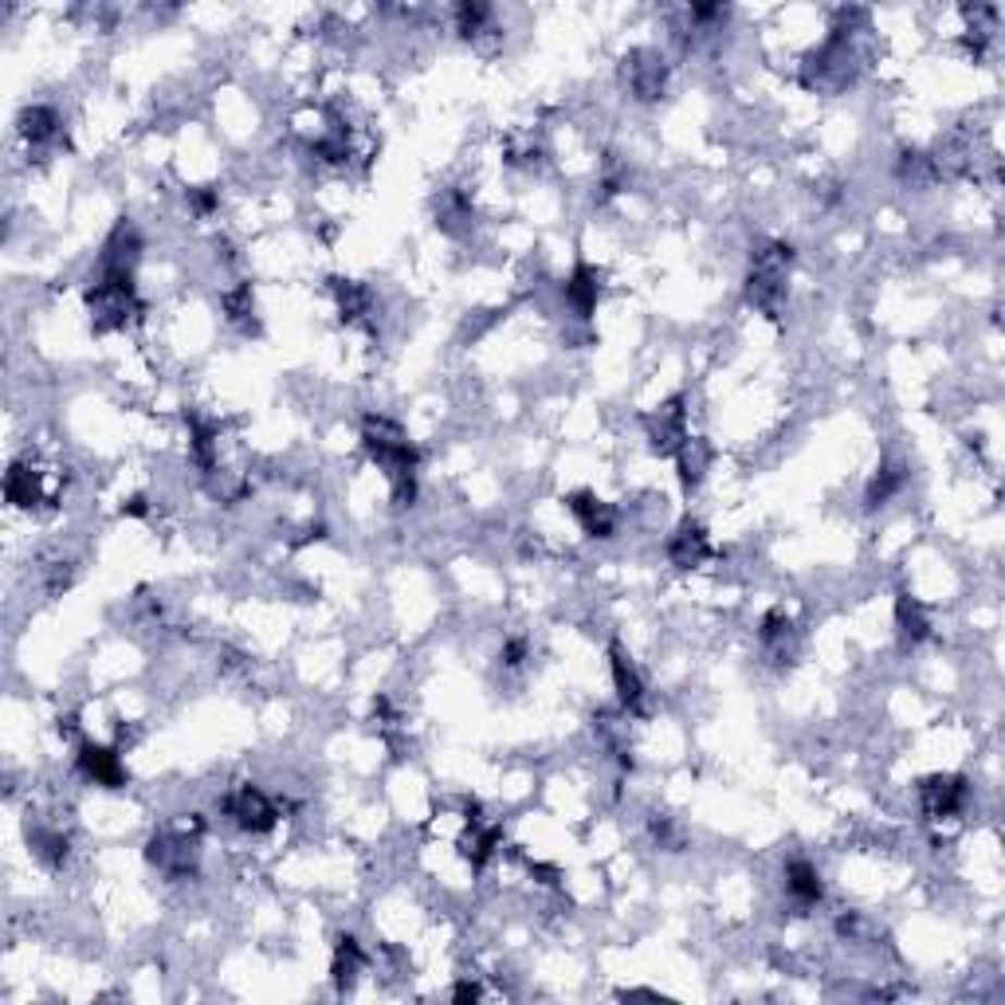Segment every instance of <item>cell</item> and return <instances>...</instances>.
<instances>
[{
    "label": "cell",
    "mask_w": 1005,
    "mask_h": 1005,
    "mask_svg": "<svg viewBox=\"0 0 1005 1005\" xmlns=\"http://www.w3.org/2000/svg\"><path fill=\"white\" fill-rule=\"evenodd\" d=\"M362 444L370 460L377 463L389 480V492L397 507H412L417 499V468H421V452L412 448L405 429L389 417H365L362 421Z\"/></svg>",
    "instance_id": "cell-1"
},
{
    "label": "cell",
    "mask_w": 1005,
    "mask_h": 1005,
    "mask_svg": "<svg viewBox=\"0 0 1005 1005\" xmlns=\"http://www.w3.org/2000/svg\"><path fill=\"white\" fill-rule=\"evenodd\" d=\"M790 268H794V248L782 240H766L754 248L750 272H746V302L758 307L766 319H778L790 291Z\"/></svg>",
    "instance_id": "cell-2"
},
{
    "label": "cell",
    "mask_w": 1005,
    "mask_h": 1005,
    "mask_svg": "<svg viewBox=\"0 0 1005 1005\" xmlns=\"http://www.w3.org/2000/svg\"><path fill=\"white\" fill-rule=\"evenodd\" d=\"M87 311L95 331H122L141 314V302L134 295V272L122 268H99L95 283L87 287Z\"/></svg>",
    "instance_id": "cell-3"
},
{
    "label": "cell",
    "mask_w": 1005,
    "mask_h": 1005,
    "mask_svg": "<svg viewBox=\"0 0 1005 1005\" xmlns=\"http://www.w3.org/2000/svg\"><path fill=\"white\" fill-rule=\"evenodd\" d=\"M146 860L161 876H170V880H189V876H197V865H201V848H197V836H189L185 829H165V833L150 836Z\"/></svg>",
    "instance_id": "cell-4"
},
{
    "label": "cell",
    "mask_w": 1005,
    "mask_h": 1005,
    "mask_svg": "<svg viewBox=\"0 0 1005 1005\" xmlns=\"http://www.w3.org/2000/svg\"><path fill=\"white\" fill-rule=\"evenodd\" d=\"M221 809L240 824L244 833H256V836L272 833L275 824H280V805L263 794L260 785H248V782L236 785V790L221 802Z\"/></svg>",
    "instance_id": "cell-5"
},
{
    "label": "cell",
    "mask_w": 1005,
    "mask_h": 1005,
    "mask_svg": "<svg viewBox=\"0 0 1005 1005\" xmlns=\"http://www.w3.org/2000/svg\"><path fill=\"white\" fill-rule=\"evenodd\" d=\"M621 75H624V87H629L633 99H641V102H656L663 95V87H668V67H663V60L653 48L629 51L621 63Z\"/></svg>",
    "instance_id": "cell-6"
},
{
    "label": "cell",
    "mask_w": 1005,
    "mask_h": 1005,
    "mask_svg": "<svg viewBox=\"0 0 1005 1005\" xmlns=\"http://www.w3.org/2000/svg\"><path fill=\"white\" fill-rule=\"evenodd\" d=\"M966 797H970V785H966V778H958V774L927 778V782L919 785V805H923V814L931 817V821L958 817L966 809Z\"/></svg>",
    "instance_id": "cell-7"
},
{
    "label": "cell",
    "mask_w": 1005,
    "mask_h": 1005,
    "mask_svg": "<svg viewBox=\"0 0 1005 1005\" xmlns=\"http://www.w3.org/2000/svg\"><path fill=\"white\" fill-rule=\"evenodd\" d=\"M687 409H684V397H672V401H663L660 409L648 417V441H653L656 452L663 456H675L680 448H684L687 441Z\"/></svg>",
    "instance_id": "cell-8"
},
{
    "label": "cell",
    "mask_w": 1005,
    "mask_h": 1005,
    "mask_svg": "<svg viewBox=\"0 0 1005 1005\" xmlns=\"http://www.w3.org/2000/svg\"><path fill=\"white\" fill-rule=\"evenodd\" d=\"M609 675H613V687H617V699H621V707L629 715H644L648 707H644V699H648V687H644L641 672H636L633 656L624 653L621 644H609Z\"/></svg>",
    "instance_id": "cell-9"
},
{
    "label": "cell",
    "mask_w": 1005,
    "mask_h": 1005,
    "mask_svg": "<svg viewBox=\"0 0 1005 1005\" xmlns=\"http://www.w3.org/2000/svg\"><path fill=\"white\" fill-rule=\"evenodd\" d=\"M75 766H79V774L87 782L102 785V790H122L126 785V766H122L119 750H111V746L83 743L79 754H75Z\"/></svg>",
    "instance_id": "cell-10"
},
{
    "label": "cell",
    "mask_w": 1005,
    "mask_h": 1005,
    "mask_svg": "<svg viewBox=\"0 0 1005 1005\" xmlns=\"http://www.w3.org/2000/svg\"><path fill=\"white\" fill-rule=\"evenodd\" d=\"M4 495H9V502L12 507H21V511H32V507H40V502L51 499L48 483H44V472L32 460L12 463L9 475H4Z\"/></svg>",
    "instance_id": "cell-11"
},
{
    "label": "cell",
    "mask_w": 1005,
    "mask_h": 1005,
    "mask_svg": "<svg viewBox=\"0 0 1005 1005\" xmlns=\"http://www.w3.org/2000/svg\"><path fill=\"white\" fill-rule=\"evenodd\" d=\"M668 558H672L675 570H699V566L711 558V538L695 519H684L675 526L672 538H668Z\"/></svg>",
    "instance_id": "cell-12"
},
{
    "label": "cell",
    "mask_w": 1005,
    "mask_h": 1005,
    "mask_svg": "<svg viewBox=\"0 0 1005 1005\" xmlns=\"http://www.w3.org/2000/svg\"><path fill=\"white\" fill-rule=\"evenodd\" d=\"M566 507H570V514L578 519V526H582L590 538H613V531H617L613 502L597 499L594 492H573L570 499H566Z\"/></svg>",
    "instance_id": "cell-13"
},
{
    "label": "cell",
    "mask_w": 1005,
    "mask_h": 1005,
    "mask_svg": "<svg viewBox=\"0 0 1005 1005\" xmlns=\"http://www.w3.org/2000/svg\"><path fill=\"white\" fill-rule=\"evenodd\" d=\"M16 131L28 146L44 150V146H55L63 138V122L51 107H24L21 119H16Z\"/></svg>",
    "instance_id": "cell-14"
},
{
    "label": "cell",
    "mask_w": 1005,
    "mask_h": 1005,
    "mask_svg": "<svg viewBox=\"0 0 1005 1005\" xmlns=\"http://www.w3.org/2000/svg\"><path fill=\"white\" fill-rule=\"evenodd\" d=\"M562 295H566V302L573 307V314L590 319V314L597 311V299H601V272L590 268V263H578L573 275L566 280Z\"/></svg>",
    "instance_id": "cell-15"
},
{
    "label": "cell",
    "mask_w": 1005,
    "mask_h": 1005,
    "mask_svg": "<svg viewBox=\"0 0 1005 1005\" xmlns=\"http://www.w3.org/2000/svg\"><path fill=\"white\" fill-rule=\"evenodd\" d=\"M785 895H790L797 907H817L824 895L821 872H817L809 860H790V865H785Z\"/></svg>",
    "instance_id": "cell-16"
},
{
    "label": "cell",
    "mask_w": 1005,
    "mask_h": 1005,
    "mask_svg": "<svg viewBox=\"0 0 1005 1005\" xmlns=\"http://www.w3.org/2000/svg\"><path fill=\"white\" fill-rule=\"evenodd\" d=\"M499 841H502V833H499V824H492V821H483L480 817V809H475V817H472V824H468V836H463V860L480 872L487 860L495 856V848H499Z\"/></svg>",
    "instance_id": "cell-17"
},
{
    "label": "cell",
    "mask_w": 1005,
    "mask_h": 1005,
    "mask_svg": "<svg viewBox=\"0 0 1005 1005\" xmlns=\"http://www.w3.org/2000/svg\"><path fill=\"white\" fill-rule=\"evenodd\" d=\"M331 295L338 302L343 322H365L373 314V295L365 283L358 280H331Z\"/></svg>",
    "instance_id": "cell-18"
},
{
    "label": "cell",
    "mask_w": 1005,
    "mask_h": 1005,
    "mask_svg": "<svg viewBox=\"0 0 1005 1005\" xmlns=\"http://www.w3.org/2000/svg\"><path fill=\"white\" fill-rule=\"evenodd\" d=\"M28 848H32V856H36L44 868H51V872L67 865V856H71L67 833H60V829H44V824L28 829Z\"/></svg>",
    "instance_id": "cell-19"
},
{
    "label": "cell",
    "mask_w": 1005,
    "mask_h": 1005,
    "mask_svg": "<svg viewBox=\"0 0 1005 1005\" xmlns=\"http://www.w3.org/2000/svg\"><path fill=\"white\" fill-rule=\"evenodd\" d=\"M794 621L782 613V609H770V613L762 617V629H758V641H762V648L774 660H790L794 656Z\"/></svg>",
    "instance_id": "cell-20"
},
{
    "label": "cell",
    "mask_w": 1005,
    "mask_h": 1005,
    "mask_svg": "<svg viewBox=\"0 0 1005 1005\" xmlns=\"http://www.w3.org/2000/svg\"><path fill=\"white\" fill-rule=\"evenodd\" d=\"M365 970V951H362V943L353 935H338V943H334V966H331V975H334V985L338 990H350L353 982H358V975Z\"/></svg>",
    "instance_id": "cell-21"
},
{
    "label": "cell",
    "mask_w": 1005,
    "mask_h": 1005,
    "mask_svg": "<svg viewBox=\"0 0 1005 1005\" xmlns=\"http://www.w3.org/2000/svg\"><path fill=\"white\" fill-rule=\"evenodd\" d=\"M895 633H899V644H904V648L923 644L927 633H931L927 613L919 609V601H911L907 594H899V601H895Z\"/></svg>",
    "instance_id": "cell-22"
},
{
    "label": "cell",
    "mask_w": 1005,
    "mask_h": 1005,
    "mask_svg": "<svg viewBox=\"0 0 1005 1005\" xmlns=\"http://www.w3.org/2000/svg\"><path fill=\"white\" fill-rule=\"evenodd\" d=\"M707 463H711V452H707V444L699 441V436H687V441H684V448L675 452V468H680V483H684L687 492H695V487L704 483Z\"/></svg>",
    "instance_id": "cell-23"
},
{
    "label": "cell",
    "mask_w": 1005,
    "mask_h": 1005,
    "mask_svg": "<svg viewBox=\"0 0 1005 1005\" xmlns=\"http://www.w3.org/2000/svg\"><path fill=\"white\" fill-rule=\"evenodd\" d=\"M899 487H904V468L899 463H880L865 487V507H884Z\"/></svg>",
    "instance_id": "cell-24"
},
{
    "label": "cell",
    "mask_w": 1005,
    "mask_h": 1005,
    "mask_svg": "<svg viewBox=\"0 0 1005 1005\" xmlns=\"http://www.w3.org/2000/svg\"><path fill=\"white\" fill-rule=\"evenodd\" d=\"M472 221V204H468V197L456 189H444L441 197H436V224L448 232H456L460 224Z\"/></svg>",
    "instance_id": "cell-25"
},
{
    "label": "cell",
    "mask_w": 1005,
    "mask_h": 1005,
    "mask_svg": "<svg viewBox=\"0 0 1005 1005\" xmlns=\"http://www.w3.org/2000/svg\"><path fill=\"white\" fill-rule=\"evenodd\" d=\"M224 311H228V319L236 322V326H251V319H256V299H251L248 283H240L236 291L224 295Z\"/></svg>",
    "instance_id": "cell-26"
},
{
    "label": "cell",
    "mask_w": 1005,
    "mask_h": 1005,
    "mask_svg": "<svg viewBox=\"0 0 1005 1005\" xmlns=\"http://www.w3.org/2000/svg\"><path fill=\"white\" fill-rule=\"evenodd\" d=\"M487 21H492V9H487V4H460V9H456V24H460V32L468 40L480 36Z\"/></svg>",
    "instance_id": "cell-27"
},
{
    "label": "cell",
    "mask_w": 1005,
    "mask_h": 1005,
    "mask_svg": "<svg viewBox=\"0 0 1005 1005\" xmlns=\"http://www.w3.org/2000/svg\"><path fill=\"white\" fill-rule=\"evenodd\" d=\"M526 653H531V648H526L523 636H511V641L502 644V653H499L502 668H523V663H526Z\"/></svg>",
    "instance_id": "cell-28"
},
{
    "label": "cell",
    "mask_w": 1005,
    "mask_h": 1005,
    "mask_svg": "<svg viewBox=\"0 0 1005 1005\" xmlns=\"http://www.w3.org/2000/svg\"><path fill=\"white\" fill-rule=\"evenodd\" d=\"M653 836H656V845L668 848V853H675V848H680V833L672 829V821H668V817H653Z\"/></svg>",
    "instance_id": "cell-29"
},
{
    "label": "cell",
    "mask_w": 1005,
    "mask_h": 1005,
    "mask_svg": "<svg viewBox=\"0 0 1005 1005\" xmlns=\"http://www.w3.org/2000/svg\"><path fill=\"white\" fill-rule=\"evenodd\" d=\"M189 204L197 216H209L212 209H216V189L212 185H201V189H189Z\"/></svg>",
    "instance_id": "cell-30"
},
{
    "label": "cell",
    "mask_w": 1005,
    "mask_h": 1005,
    "mask_svg": "<svg viewBox=\"0 0 1005 1005\" xmlns=\"http://www.w3.org/2000/svg\"><path fill=\"white\" fill-rule=\"evenodd\" d=\"M452 997H456V1002H480V997H483V990H480V985H475V982H468V978H463V982H456Z\"/></svg>",
    "instance_id": "cell-31"
},
{
    "label": "cell",
    "mask_w": 1005,
    "mask_h": 1005,
    "mask_svg": "<svg viewBox=\"0 0 1005 1005\" xmlns=\"http://www.w3.org/2000/svg\"><path fill=\"white\" fill-rule=\"evenodd\" d=\"M146 511H150V507H146V499H141V495H134V499L122 507V514H146Z\"/></svg>",
    "instance_id": "cell-32"
}]
</instances>
